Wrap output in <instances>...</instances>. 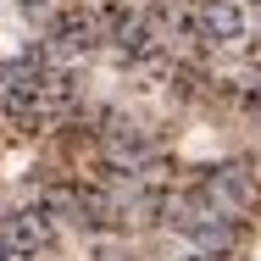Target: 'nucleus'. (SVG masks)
<instances>
[{
	"mask_svg": "<svg viewBox=\"0 0 261 261\" xmlns=\"http://www.w3.org/2000/svg\"><path fill=\"white\" fill-rule=\"evenodd\" d=\"M45 89H50V56L45 50H28L22 61H11V72H6V106H11V117L45 111Z\"/></svg>",
	"mask_w": 261,
	"mask_h": 261,
	"instance_id": "obj_1",
	"label": "nucleus"
},
{
	"mask_svg": "<svg viewBox=\"0 0 261 261\" xmlns=\"http://www.w3.org/2000/svg\"><path fill=\"white\" fill-rule=\"evenodd\" d=\"M0 239L11 245V256H39V250H50V245H56V217H50V206L11 211V217L0 222Z\"/></svg>",
	"mask_w": 261,
	"mask_h": 261,
	"instance_id": "obj_2",
	"label": "nucleus"
},
{
	"mask_svg": "<svg viewBox=\"0 0 261 261\" xmlns=\"http://www.w3.org/2000/svg\"><path fill=\"white\" fill-rule=\"evenodd\" d=\"M195 34H200L206 45H217V50L239 45V39H245V6H239V0H200Z\"/></svg>",
	"mask_w": 261,
	"mask_h": 261,
	"instance_id": "obj_3",
	"label": "nucleus"
},
{
	"mask_svg": "<svg viewBox=\"0 0 261 261\" xmlns=\"http://www.w3.org/2000/svg\"><path fill=\"white\" fill-rule=\"evenodd\" d=\"M95 39H100V22H95L89 11H67V17H56L45 56H50V61H78V56L95 50Z\"/></svg>",
	"mask_w": 261,
	"mask_h": 261,
	"instance_id": "obj_4",
	"label": "nucleus"
},
{
	"mask_svg": "<svg viewBox=\"0 0 261 261\" xmlns=\"http://www.w3.org/2000/svg\"><path fill=\"white\" fill-rule=\"evenodd\" d=\"M100 156H106L111 172H139L145 156H150V139H145L139 128H111V134H106V145H100Z\"/></svg>",
	"mask_w": 261,
	"mask_h": 261,
	"instance_id": "obj_5",
	"label": "nucleus"
},
{
	"mask_svg": "<svg viewBox=\"0 0 261 261\" xmlns=\"http://www.w3.org/2000/svg\"><path fill=\"white\" fill-rule=\"evenodd\" d=\"M17 6H22V11H45L50 0H17Z\"/></svg>",
	"mask_w": 261,
	"mask_h": 261,
	"instance_id": "obj_6",
	"label": "nucleus"
},
{
	"mask_svg": "<svg viewBox=\"0 0 261 261\" xmlns=\"http://www.w3.org/2000/svg\"><path fill=\"white\" fill-rule=\"evenodd\" d=\"M0 261H11V245H6V239H0Z\"/></svg>",
	"mask_w": 261,
	"mask_h": 261,
	"instance_id": "obj_7",
	"label": "nucleus"
},
{
	"mask_svg": "<svg viewBox=\"0 0 261 261\" xmlns=\"http://www.w3.org/2000/svg\"><path fill=\"white\" fill-rule=\"evenodd\" d=\"M0 222H6V217H0Z\"/></svg>",
	"mask_w": 261,
	"mask_h": 261,
	"instance_id": "obj_8",
	"label": "nucleus"
}]
</instances>
